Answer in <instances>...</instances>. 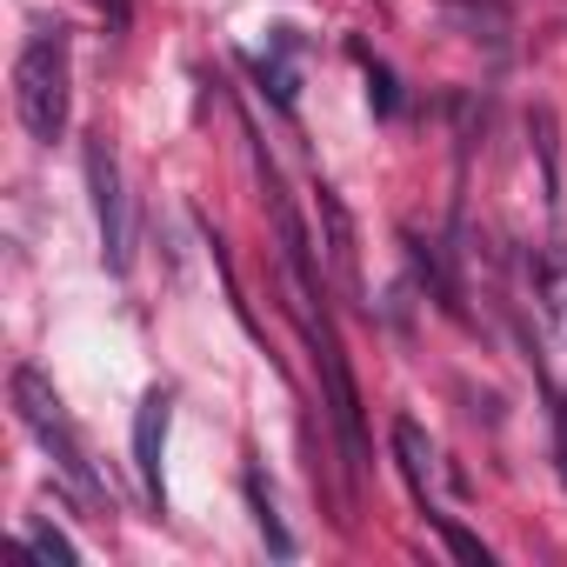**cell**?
Masks as SVG:
<instances>
[{
  "label": "cell",
  "mask_w": 567,
  "mask_h": 567,
  "mask_svg": "<svg viewBox=\"0 0 567 567\" xmlns=\"http://www.w3.org/2000/svg\"><path fill=\"white\" fill-rule=\"evenodd\" d=\"M74 74H68V28L61 21H41L21 54H14V114L34 141H61L68 134V94Z\"/></svg>",
  "instance_id": "obj_1"
},
{
  "label": "cell",
  "mask_w": 567,
  "mask_h": 567,
  "mask_svg": "<svg viewBox=\"0 0 567 567\" xmlns=\"http://www.w3.org/2000/svg\"><path fill=\"white\" fill-rule=\"evenodd\" d=\"M14 414H21V427L41 441V454L68 474L74 494H87V501L107 494L101 474H94V461H87V447H81V434H74V421H68V408H61V394L41 381V368H14Z\"/></svg>",
  "instance_id": "obj_2"
},
{
  "label": "cell",
  "mask_w": 567,
  "mask_h": 567,
  "mask_svg": "<svg viewBox=\"0 0 567 567\" xmlns=\"http://www.w3.org/2000/svg\"><path fill=\"white\" fill-rule=\"evenodd\" d=\"M301 315H308L315 368H321V381H328V414H334V427H341V454H348V467H368V434H361V394H354V381H348V354H341V334H334L328 308L315 315V280H301Z\"/></svg>",
  "instance_id": "obj_3"
},
{
  "label": "cell",
  "mask_w": 567,
  "mask_h": 567,
  "mask_svg": "<svg viewBox=\"0 0 567 567\" xmlns=\"http://www.w3.org/2000/svg\"><path fill=\"white\" fill-rule=\"evenodd\" d=\"M87 194L101 220V254L114 274H127V194H121V161L107 141H87Z\"/></svg>",
  "instance_id": "obj_4"
},
{
  "label": "cell",
  "mask_w": 567,
  "mask_h": 567,
  "mask_svg": "<svg viewBox=\"0 0 567 567\" xmlns=\"http://www.w3.org/2000/svg\"><path fill=\"white\" fill-rule=\"evenodd\" d=\"M167 421H174V394H167V388H154V394L141 401V414H134V467H141V487H147V501H154V507L167 501V487H161Z\"/></svg>",
  "instance_id": "obj_5"
},
{
  "label": "cell",
  "mask_w": 567,
  "mask_h": 567,
  "mask_svg": "<svg viewBox=\"0 0 567 567\" xmlns=\"http://www.w3.org/2000/svg\"><path fill=\"white\" fill-rule=\"evenodd\" d=\"M247 501H254V520H260V534H267V547H274L280 560H288V554H295V534H288V527H280V514H274V494L260 487V474H247Z\"/></svg>",
  "instance_id": "obj_6"
},
{
  "label": "cell",
  "mask_w": 567,
  "mask_h": 567,
  "mask_svg": "<svg viewBox=\"0 0 567 567\" xmlns=\"http://www.w3.org/2000/svg\"><path fill=\"white\" fill-rule=\"evenodd\" d=\"M427 520H434V527H441V540H447V547H454V554H461V560H474V567H487V560H494V554H487V547H481V540H474V534H461V527H454V520H447V514H427Z\"/></svg>",
  "instance_id": "obj_7"
},
{
  "label": "cell",
  "mask_w": 567,
  "mask_h": 567,
  "mask_svg": "<svg viewBox=\"0 0 567 567\" xmlns=\"http://www.w3.org/2000/svg\"><path fill=\"white\" fill-rule=\"evenodd\" d=\"M28 547H34V554H48V560H74V540H68V534H54V527H41V520L28 527Z\"/></svg>",
  "instance_id": "obj_8"
},
{
  "label": "cell",
  "mask_w": 567,
  "mask_h": 567,
  "mask_svg": "<svg viewBox=\"0 0 567 567\" xmlns=\"http://www.w3.org/2000/svg\"><path fill=\"white\" fill-rule=\"evenodd\" d=\"M101 21H107V41H127V28H134V0H101Z\"/></svg>",
  "instance_id": "obj_9"
},
{
  "label": "cell",
  "mask_w": 567,
  "mask_h": 567,
  "mask_svg": "<svg viewBox=\"0 0 567 567\" xmlns=\"http://www.w3.org/2000/svg\"><path fill=\"white\" fill-rule=\"evenodd\" d=\"M361 61H368V54H361ZM368 81H374V87H368V94H374V107H381V114H394V81H388V68H374V61H368Z\"/></svg>",
  "instance_id": "obj_10"
}]
</instances>
